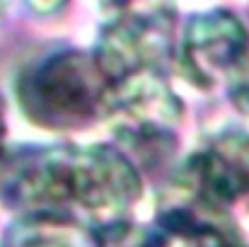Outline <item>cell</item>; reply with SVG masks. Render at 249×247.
Instances as JSON below:
<instances>
[{
    "instance_id": "6da1fadb",
    "label": "cell",
    "mask_w": 249,
    "mask_h": 247,
    "mask_svg": "<svg viewBox=\"0 0 249 247\" xmlns=\"http://www.w3.org/2000/svg\"><path fill=\"white\" fill-rule=\"evenodd\" d=\"M141 174L121 151L92 143L22 146L0 155V199L22 216H53L92 233L126 223Z\"/></svg>"
},
{
    "instance_id": "7a4b0ae2",
    "label": "cell",
    "mask_w": 249,
    "mask_h": 247,
    "mask_svg": "<svg viewBox=\"0 0 249 247\" xmlns=\"http://www.w3.org/2000/svg\"><path fill=\"white\" fill-rule=\"evenodd\" d=\"M15 92L32 124L66 131L104 116L109 82L94 56L61 49L29 63L15 82Z\"/></svg>"
},
{
    "instance_id": "3957f363",
    "label": "cell",
    "mask_w": 249,
    "mask_h": 247,
    "mask_svg": "<svg viewBox=\"0 0 249 247\" xmlns=\"http://www.w3.org/2000/svg\"><path fill=\"white\" fill-rule=\"evenodd\" d=\"M172 17L165 5H126L102 24L92 56L109 85L160 73L172 46Z\"/></svg>"
},
{
    "instance_id": "277c9868",
    "label": "cell",
    "mask_w": 249,
    "mask_h": 247,
    "mask_svg": "<svg viewBox=\"0 0 249 247\" xmlns=\"http://www.w3.org/2000/svg\"><path fill=\"white\" fill-rule=\"evenodd\" d=\"M104 116L131 151L153 158L169 143L181 104L160 73H143L109 85Z\"/></svg>"
},
{
    "instance_id": "5b68a950",
    "label": "cell",
    "mask_w": 249,
    "mask_h": 247,
    "mask_svg": "<svg viewBox=\"0 0 249 247\" xmlns=\"http://www.w3.org/2000/svg\"><path fill=\"white\" fill-rule=\"evenodd\" d=\"M186 194L213 211L249 194V124L225 126L189 158L184 167Z\"/></svg>"
},
{
    "instance_id": "8992f818",
    "label": "cell",
    "mask_w": 249,
    "mask_h": 247,
    "mask_svg": "<svg viewBox=\"0 0 249 247\" xmlns=\"http://www.w3.org/2000/svg\"><path fill=\"white\" fill-rule=\"evenodd\" d=\"M247 51L249 34L237 15L228 10H208L191 17L184 29L181 66L189 80L211 90L242 73Z\"/></svg>"
},
{
    "instance_id": "52a82bcc",
    "label": "cell",
    "mask_w": 249,
    "mask_h": 247,
    "mask_svg": "<svg viewBox=\"0 0 249 247\" xmlns=\"http://www.w3.org/2000/svg\"><path fill=\"white\" fill-rule=\"evenodd\" d=\"M0 247H92L85 228L53 216H19Z\"/></svg>"
},
{
    "instance_id": "ba28073f",
    "label": "cell",
    "mask_w": 249,
    "mask_h": 247,
    "mask_svg": "<svg viewBox=\"0 0 249 247\" xmlns=\"http://www.w3.org/2000/svg\"><path fill=\"white\" fill-rule=\"evenodd\" d=\"M235 102L240 104V109L249 114V68H242V73L237 76L235 82Z\"/></svg>"
},
{
    "instance_id": "9c48e42d",
    "label": "cell",
    "mask_w": 249,
    "mask_h": 247,
    "mask_svg": "<svg viewBox=\"0 0 249 247\" xmlns=\"http://www.w3.org/2000/svg\"><path fill=\"white\" fill-rule=\"evenodd\" d=\"M145 247H186L181 240H177V238H172V235H167L165 230H153L148 238H145Z\"/></svg>"
},
{
    "instance_id": "30bf717a",
    "label": "cell",
    "mask_w": 249,
    "mask_h": 247,
    "mask_svg": "<svg viewBox=\"0 0 249 247\" xmlns=\"http://www.w3.org/2000/svg\"><path fill=\"white\" fill-rule=\"evenodd\" d=\"M5 136H7V121H5V104L0 97V155L5 153Z\"/></svg>"
}]
</instances>
